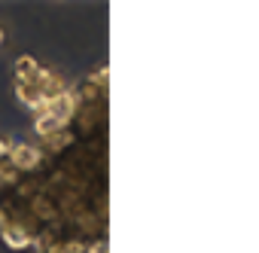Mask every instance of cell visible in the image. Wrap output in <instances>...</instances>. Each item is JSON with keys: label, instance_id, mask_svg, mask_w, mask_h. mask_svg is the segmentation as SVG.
<instances>
[{"label": "cell", "instance_id": "6da1fadb", "mask_svg": "<svg viewBox=\"0 0 259 253\" xmlns=\"http://www.w3.org/2000/svg\"><path fill=\"white\" fill-rule=\"evenodd\" d=\"M7 162L19 171V174H34L43 168L46 156L34 147V144H25V141H13L10 144V153H7Z\"/></svg>", "mask_w": 259, "mask_h": 253}, {"label": "cell", "instance_id": "7a4b0ae2", "mask_svg": "<svg viewBox=\"0 0 259 253\" xmlns=\"http://www.w3.org/2000/svg\"><path fill=\"white\" fill-rule=\"evenodd\" d=\"M76 110H79V101H76V92H73V86H70V89H67L64 95H58V98L46 101L40 113L52 116V119H55L58 125H70V119L76 116Z\"/></svg>", "mask_w": 259, "mask_h": 253}, {"label": "cell", "instance_id": "3957f363", "mask_svg": "<svg viewBox=\"0 0 259 253\" xmlns=\"http://www.w3.org/2000/svg\"><path fill=\"white\" fill-rule=\"evenodd\" d=\"M31 86L40 92V98H43V101H52V98H58V95H64V92L70 89V86H67V79H64L61 73L49 70V67H40Z\"/></svg>", "mask_w": 259, "mask_h": 253}, {"label": "cell", "instance_id": "277c9868", "mask_svg": "<svg viewBox=\"0 0 259 253\" xmlns=\"http://www.w3.org/2000/svg\"><path fill=\"white\" fill-rule=\"evenodd\" d=\"M34 147H37L43 156H61V153H67L70 147H76V135H73L70 129H61V132H55V135L37 141Z\"/></svg>", "mask_w": 259, "mask_h": 253}, {"label": "cell", "instance_id": "5b68a950", "mask_svg": "<svg viewBox=\"0 0 259 253\" xmlns=\"http://www.w3.org/2000/svg\"><path fill=\"white\" fill-rule=\"evenodd\" d=\"M16 101H19L25 110H31L34 116H37V113L43 110V104H46V101L40 98V92H37L31 82H16Z\"/></svg>", "mask_w": 259, "mask_h": 253}, {"label": "cell", "instance_id": "8992f818", "mask_svg": "<svg viewBox=\"0 0 259 253\" xmlns=\"http://www.w3.org/2000/svg\"><path fill=\"white\" fill-rule=\"evenodd\" d=\"M43 64L34 58V55H19L16 58V64H13V73H16V82H34V76H37V70H40Z\"/></svg>", "mask_w": 259, "mask_h": 253}, {"label": "cell", "instance_id": "52a82bcc", "mask_svg": "<svg viewBox=\"0 0 259 253\" xmlns=\"http://www.w3.org/2000/svg\"><path fill=\"white\" fill-rule=\"evenodd\" d=\"M0 238H4V244H7L10 250H25V247L34 244L31 235H28L25 229H19V226H7L4 232H0Z\"/></svg>", "mask_w": 259, "mask_h": 253}, {"label": "cell", "instance_id": "ba28073f", "mask_svg": "<svg viewBox=\"0 0 259 253\" xmlns=\"http://www.w3.org/2000/svg\"><path fill=\"white\" fill-rule=\"evenodd\" d=\"M79 253H107V238L92 241V244H82V250H79Z\"/></svg>", "mask_w": 259, "mask_h": 253}, {"label": "cell", "instance_id": "9c48e42d", "mask_svg": "<svg viewBox=\"0 0 259 253\" xmlns=\"http://www.w3.org/2000/svg\"><path fill=\"white\" fill-rule=\"evenodd\" d=\"M10 138H0V159H7V153H10Z\"/></svg>", "mask_w": 259, "mask_h": 253}, {"label": "cell", "instance_id": "30bf717a", "mask_svg": "<svg viewBox=\"0 0 259 253\" xmlns=\"http://www.w3.org/2000/svg\"><path fill=\"white\" fill-rule=\"evenodd\" d=\"M10 226V220H7V214H4V207H0V232H4Z\"/></svg>", "mask_w": 259, "mask_h": 253}, {"label": "cell", "instance_id": "8fae6325", "mask_svg": "<svg viewBox=\"0 0 259 253\" xmlns=\"http://www.w3.org/2000/svg\"><path fill=\"white\" fill-rule=\"evenodd\" d=\"M0 46H4V28H0Z\"/></svg>", "mask_w": 259, "mask_h": 253}]
</instances>
